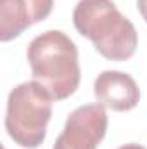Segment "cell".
<instances>
[{"instance_id": "cell-3", "label": "cell", "mask_w": 147, "mask_h": 149, "mask_svg": "<svg viewBox=\"0 0 147 149\" xmlns=\"http://www.w3.org/2000/svg\"><path fill=\"white\" fill-rule=\"evenodd\" d=\"M54 97L38 81H24L14 87L7 99L5 130L21 148H38L47 135Z\"/></svg>"}, {"instance_id": "cell-6", "label": "cell", "mask_w": 147, "mask_h": 149, "mask_svg": "<svg viewBox=\"0 0 147 149\" xmlns=\"http://www.w3.org/2000/svg\"><path fill=\"white\" fill-rule=\"evenodd\" d=\"M94 94L99 104L112 111H130L140 101L135 80L123 71H102L94 83Z\"/></svg>"}, {"instance_id": "cell-7", "label": "cell", "mask_w": 147, "mask_h": 149, "mask_svg": "<svg viewBox=\"0 0 147 149\" xmlns=\"http://www.w3.org/2000/svg\"><path fill=\"white\" fill-rule=\"evenodd\" d=\"M137 7H139L142 17L146 19V23H147V0H137Z\"/></svg>"}, {"instance_id": "cell-5", "label": "cell", "mask_w": 147, "mask_h": 149, "mask_svg": "<svg viewBox=\"0 0 147 149\" xmlns=\"http://www.w3.org/2000/svg\"><path fill=\"white\" fill-rule=\"evenodd\" d=\"M54 0H0V40L19 37L52 12Z\"/></svg>"}, {"instance_id": "cell-8", "label": "cell", "mask_w": 147, "mask_h": 149, "mask_svg": "<svg viewBox=\"0 0 147 149\" xmlns=\"http://www.w3.org/2000/svg\"><path fill=\"white\" fill-rule=\"evenodd\" d=\"M118 149H146L144 146H140V144H125V146H121V148Z\"/></svg>"}, {"instance_id": "cell-1", "label": "cell", "mask_w": 147, "mask_h": 149, "mask_svg": "<svg viewBox=\"0 0 147 149\" xmlns=\"http://www.w3.org/2000/svg\"><path fill=\"white\" fill-rule=\"evenodd\" d=\"M73 23L106 59L126 61L135 54L137 30L112 0H80L73 10Z\"/></svg>"}, {"instance_id": "cell-9", "label": "cell", "mask_w": 147, "mask_h": 149, "mask_svg": "<svg viewBox=\"0 0 147 149\" xmlns=\"http://www.w3.org/2000/svg\"><path fill=\"white\" fill-rule=\"evenodd\" d=\"M2 149H5V148H2Z\"/></svg>"}, {"instance_id": "cell-2", "label": "cell", "mask_w": 147, "mask_h": 149, "mask_svg": "<svg viewBox=\"0 0 147 149\" xmlns=\"http://www.w3.org/2000/svg\"><path fill=\"white\" fill-rule=\"evenodd\" d=\"M28 63L35 81L55 99H68L80 85L78 49L66 33L49 30L28 45Z\"/></svg>"}, {"instance_id": "cell-4", "label": "cell", "mask_w": 147, "mask_h": 149, "mask_svg": "<svg viewBox=\"0 0 147 149\" xmlns=\"http://www.w3.org/2000/svg\"><path fill=\"white\" fill-rule=\"evenodd\" d=\"M107 130V113L102 104L76 108L66 120L62 134L52 149H97Z\"/></svg>"}]
</instances>
